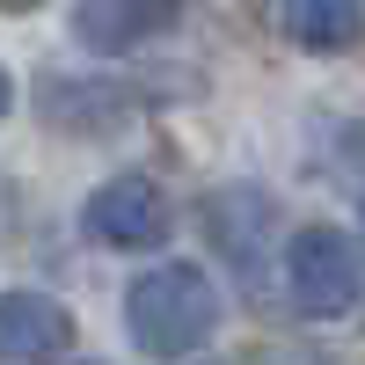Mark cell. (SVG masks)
Returning <instances> with one entry per match:
<instances>
[{
	"mask_svg": "<svg viewBox=\"0 0 365 365\" xmlns=\"http://www.w3.org/2000/svg\"><path fill=\"white\" fill-rule=\"evenodd\" d=\"M81 227H88V241H103V249H161L168 205H161V190L146 175L125 168V175H110L103 190H88Z\"/></svg>",
	"mask_w": 365,
	"mask_h": 365,
	"instance_id": "obj_4",
	"label": "cell"
},
{
	"mask_svg": "<svg viewBox=\"0 0 365 365\" xmlns=\"http://www.w3.org/2000/svg\"><path fill=\"white\" fill-rule=\"evenodd\" d=\"M15 110V81H8V66H0V117Z\"/></svg>",
	"mask_w": 365,
	"mask_h": 365,
	"instance_id": "obj_8",
	"label": "cell"
},
{
	"mask_svg": "<svg viewBox=\"0 0 365 365\" xmlns=\"http://www.w3.org/2000/svg\"><path fill=\"white\" fill-rule=\"evenodd\" d=\"M278 29L299 51L336 58L365 37V0H278Z\"/></svg>",
	"mask_w": 365,
	"mask_h": 365,
	"instance_id": "obj_7",
	"label": "cell"
},
{
	"mask_svg": "<svg viewBox=\"0 0 365 365\" xmlns=\"http://www.w3.org/2000/svg\"><path fill=\"white\" fill-rule=\"evenodd\" d=\"M285 299L307 322H336L365 299V256L336 227H299L285 241Z\"/></svg>",
	"mask_w": 365,
	"mask_h": 365,
	"instance_id": "obj_2",
	"label": "cell"
},
{
	"mask_svg": "<svg viewBox=\"0 0 365 365\" xmlns=\"http://www.w3.org/2000/svg\"><path fill=\"white\" fill-rule=\"evenodd\" d=\"M182 15V0H73V44L96 58H125Z\"/></svg>",
	"mask_w": 365,
	"mask_h": 365,
	"instance_id": "obj_6",
	"label": "cell"
},
{
	"mask_svg": "<svg viewBox=\"0 0 365 365\" xmlns=\"http://www.w3.org/2000/svg\"><path fill=\"white\" fill-rule=\"evenodd\" d=\"M73 358V314L51 292L15 285L0 292V365H66Z\"/></svg>",
	"mask_w": 365,
	"mask_h": 365,
	"instance_id": "obj_5",
	"label": "cell"
},
{
	"mask_svg": "<svg viewBox=\"0 0 365 365\" xmlns=\"http://www.w3.org/2000/svg\"><path fill=\"white\" fill-rule=\"evenodd\" d=\"M125 329H132V344L146 358L182 365L220 329V292H212V278L197 263H154L125 285Z\"/></svg>",
	"mask_w": 365,
	"mask_h": 365,
	"instance_id": "obj_1",
	"label": "cell"
},
{
	"mask_svg": "<svg viewBox=\"0 0 365 365\" xmlns=\"http://www.w3.org/2000/svg\"><path fill=\"white\" fill-rule=\"evenodd\" d=\"M37 110L66 139H103V132H125L139 117V96L125 81H103V73H44L37 81Z\"/></svg>",
	"mask_w": 365,
	"mask_h": 365,
	"instance_id": "obj_3",
	"label": "cell"
},
{
	"mask_svg": "<svg viewBox=\"0 0 365 365\" xmlns=\"http://www.w3.org/2000/svg\"><path fill=\"white\" fill-rule=\"evenodd\" d=\"M278 365H307V358H278Z\"/></svg>",
	"mask_w": 365,
	"mask_h": 365,
	"instance_id": "obj_10",
	"label": "cell"
},
{
	"mask_svg": "<svg viewBox=\"0 0 365 365\" xmlns=\"http://www.w3.org/2000/svg\"><path fill=\"white\" fill-rule=\"evenodd\" d=\"M29 8H37V0H0V15H29Z\"/></svg>",
	"mask_w": 365,
	"mask_h": 365,
	"instance_id": "obj_9",
	"label": "cell"
}]
</instances>
